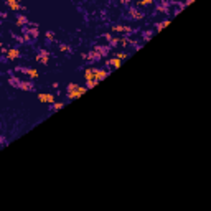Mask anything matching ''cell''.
<instances>
[{
  "instance_id": "obj_1",
  "label": "cell",
  "mask_w": 211,
  "mask_h": 211,
  "mask_svg": "<svg viewBox=\"0 0 211 211\" xmlns=\"http://www.w3.org/2000/svg\"><path fill=\"white\" fill-rule=\"evenodd\" d=\"M86 92H87V87L86 86H79L76 83H69L68 87H66V96H68V99H71V101L81 97Z\"/></svg>"
},
{
  "instance_id": "obj_2",
  "label": "cell",
  "mask_w": 211,
  "mask_h": 211,
  "mask_svg": "<svg viewBox=\"0 0 211 211\" xmlns=\"http://www.w3.org/2000/svg\"><path fill=\"white\" fill-rule=\"evenodd\" d=\"M32 26H26V28H23V38H25V41H28V43H33L35 40L38 38V25L36 23H30Z\"/></svg>"
},
{
  "instance_id": "obj_3",
  "label": "cell",
  "mask_w": 211,
  "mask_h": 211,
  "mask_svg": "<svg viewBox=\"0 0 211 211\" xmlns=\"http://www.w3.org/2000/svg\"><path fill=\"white\" fill-rule=\"evenodd\" d=\"M38 101L40 102H43V104H54V102H56V101H54V96L50 94V92H40Z\"/></svg>"
},
{
  "instance_id": "obj_4",
  "label": "cell",
  "mask_w": 211,
  "mask_h": 211,
  "mask_svg": "<svg viewBox=\"0 0 211 211\" xmlns=\"http://www.w3.org/2000/svg\"><path fill=\"white\" fill-rule=\"evenodd\" d=\"M17 71L23 73V74H26V76H30L32 79L38 78V71H36V69H32V68H17Z\"/></svg>"
},
{
  "instance_id": "obj_5",
  "label": "cell",
  "mask_w": 211,
  "mask_h": 211,
  "mask_svg": "<svg viewBox=\"0 0 211 211\" xmlns=\"http://www.w3.org/2000/svg\"><path fill=\"white\" fill-rule=\"evenodd\" d=\"M36 61L43 63V65H48V61H50V51H46V50H41V51L36 54Z\"/></svg>"
},
{
  "instance_id": "obj_6",
  "label": "cell",
  "mask_w": 211,
  "mask_h": 211,
  "mask_svg": "<svg viewBox=\"0 0 211 211\" xmlns=\"http://www.w3.org/2000/svg\"><path fill=\"white\" fill-rule=\"evenodd\" d=\"M111 30L116 33H132L134 32L132 26H124V25H114V26H111Z\"/></svg>"
},
{
  "instance_id": "obj_7",
  "label": "cell",
  "mask_w": 211,
  "mask_h": 211,
  "mask_svg": "<svg viewBox=\"0 0 211 211\" xmlns=\"http://www.w3.org/2000/svg\"><path fill=\"white\" fill-rule=\"evenodd\" d=\"M92 69H94V78L97 81H102L109 76V71H106V69H99V68H92Z\"/></svg>"
},
{
  "instance_id": "obj_8",
  "label": "cell",
  "mask_w": 211,
  "mask_h": 211,
  "mask_svg": "<svg viewBox=\"0 0 211 211\" xmlns=\"http://www.w3.org/2000/svg\"><path fill=\"white\" fill-rule=\"evenodd\" d=\"M7 5L10 7V8H12L13 12H23V10H25V7H22L20 5V2H15V0H7Z\"/></svg>"
},
{
  "instance_id": "obj_9",
  "label": "cell",
  "mask_w": 211,
  "mask_h": 211,
  "mask_svg": "<svg viewBox=\"0 0 211 211\" xmlns=\"http://www.w3.org/2000/svg\"><path fill=\"white\" fill-rule=\"evenodd\" d=\"M106 65L111 66L112 69H117V68H120V66H122V59H119V58H111V59H107V61H106Z\"/></svg>"
},
{
  "instance_id": "obj_10",
  "label": "cell",
  "mask_w": 211,
  "mask_h": 211,
  "mask_svg": "<svg viewBox=\"0 0 211 211\" xmlns=\"http://www.w3.org/2000/svg\"><path fill=\"white\" fill-rule=\"evenodd\" d=\"M7 59H17V58H20V51L17 50V48H10L8 50V53H7V56H5Z\"/></svg>"
},
{
  "instance_id": "obj_11",
  "label": "cell",
  "mask_w": 211,
  "mask_h": 211,
  "mask_svg": "<svg viewBox=\"0 0 211 211\" xmlns=\"http://www.w3.org/2000/svg\"><path fill=\"white\" fill-rule=\"evenodd\" d=\"M18 89H22V91H33L35 86H33L32 81H22V84H20Z\"/></svg>"
},
{
  "instance_id": "obj_12",
  "label": "cell",
  "mask_w": 211,
  "mask_h": 211,
  "mask_svg": "<svg viewBox=\"0 0 211 211\" xmlns=\"http://www.w3.org/2000/svg\"><path fill=\"white\" fill-rule=\"evenodd\" d=\"M129 13H130V17L134 20H142V18H144V13L140 12V10H137V8H130Z\"/></svg>"
},
{
  "instance_id": "obj_13",
  "label": "cell",
  "mask_w": 211,
  "mask_h": 211,
  "mask_svg": "<svg viewBox=\"0 0 211 211\" xmlns=\"http://www.w3.org/2000/svg\"><path fill=\"white\" fill-rule=\"evenodd\" d=\"M8 84L13 86V87H20V84H22V81H20L17 76H10L8 78Z\"/></svg>"
},
{
  "instance_id": "obj_14",
  "label": "cell",
  "mask_w": 211,
  "mask_h": 211,
  "mask_svg": "<svg viewBox=\"0 0 211 211\" xmlns=\"http://www.w3.org/2000/svg\"><path fill=\"white\" fill-rule=\"evenodd\" d=\"M28 25V20H26L25 15H18L17 17V26H26Z\"/></svg>"
},
{
  "instance_id": "obj_15",
  "label": "cell",
  "mask_w": 211,
  "mask_h": 211,
  "mask_svg": "<svg viewBox=\"0 0 211 211\" xmlns=\"http://www.w3.org/2000/svg\"><path fill=\"white\" fill-rule=\"evenodd\" d=\"M168 25H170V20H163V22L157 23V25H155V28H157V32H162L165 26H168Z\"/></svg>"
},
{
  "instance_id": "obj_16",
  "label": "cell",
  "mask_w": 211,
  "mask_h": 211,
  "mask_svg": "<svg viewBox=\"0 0 211 211\" xmlns=\"http://www.w3.org/2000/svg\"><path fill=\"white\" fill-rule=\"evenodd\" d=\"M65 107V102H54V104H51V111L56 112V111H61Z\"/></svg>"
},
{
  "instance_id": "obj_17",
  "label": "cell",
  "mask_w": 211,
  "mask_h": 211,
  "mask_svg": "<svg viewBox=\"0 0 211 211\" xmlns=\"http://www.w3.org/2000/svg\"><path fill=\"white\" fill-rule=\"evenodd\" d=\"M152 3H153V0H140V2H138L140 7H147V5H152Z\"/></svg>"
},
{
  "instance_id": "obj_18",
  "label": "cell",
  "mask_w": 211,
  "mask_h": 211,
  "mask_svg": "<svg viewBox=\"0 0 211 211\" xmlns=\"http://www.w3.org/2000/svg\"><path fill=\"white\" fill-rule=\"evenodd\" d=\"M116 58H119V59H127V58H129V54H127V53H116Z\"/></svg>"
},
{
  "instance_id": "obj_19",
  "label": "cell",
  "mask_w": 211,
  "mask_h": 211,
  "mask_svg": "<svg viewBox=\"0 0 211 211\" xmlns=\"http://www.w3.org/2000/svg\"><path fill=\"white\" fill-rule=\"evenodd\" d=\"M59 50H61V51H66V53L71 51V48H69L68 45H59Z\"/></svg>"
},
{
  "instance_id": "obj_20",
  "label": "cell",
  "mask_w": 211,
  "mask_h": 211,
  "mask_svg": "<svg viewBox=\"0 0 211 211\" xmlns=\"http://www.w3.org/2000/svg\"><path fill=\"white\" fill-rule=\"evenodd\" d=\"M45 36H46L48 40H50V41H53V40H54V33H53V32H46Z\"/></svg>"
},
{
  "instance_id": "obj_21",
  "label": "cell",
  "mask_w": 211,
  "mask_h": 211,
  "mask_svg": "<svg viewBox=\"0 0 211 211\" xmlns=\"http://www.w3.org/2000/svg\"><path fill=\"white\" fill-rule=\"evenodd\" d=\"M193 2H195V0H186V2H185V5H190V3H193Z\"/></svg>"
}]
</instances>
